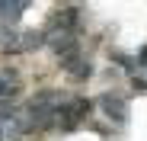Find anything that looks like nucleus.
<instances>
[{"label": "nucleus", "mask_w": 147, "mask_h": 141, "mask_svg": "<svg viewBox=\"0 0 147 141\" xmlns=\"http://www.w3.org/2000/svg\"><path fill=\"white\" fill-rule=\"evenodd\" d=\"M58 103L61 96L55 90H45L29 103V128H45V125H55V112H58Z\"/></svg>", "instance_id": "nucleus-2"}, {"label": "nucleus", "mask_w": 147, "mask_h": 141, "mask_svg": "<svg viewBox=\"0 0 147 141\" xmlns=\"http://www.w3.org/2000/svg\"><path fill=\"white\" fill-rule=\"evenodd\" d=\"M80 26V10L77 7H64V10H55L48 16V29L45 32H77Z\"/></svg>", "instance_id": "nucleus-4"}, {"label": "nucleus", "mask_w": 147, "mask_h": 141, "mask_svg": "<svg viewBox=\"0 0 147 141\" xmlns=\"http://www.w3.org/2000/svg\"><path fill=\"white\" fill-rule=\"evenodd\" d=\"M67 70H70V77H74V80H90V77H93V64H90L83 55H80V58H74V61L67 64Z\"/></svg>", "instance_id": "nucleus-7"}, {"label": "nucleus", "mask_w": 147, "mask_h": 141, "mask_svg": "<svg viewBox=\"0 0 147 141\" xmlns=\"http://www.w3.org/2000/svg\"><path fill=\"white\" fill-rule=\"evenodd\" d=\"M22 93V74L16 67H0V103H13Z\"/></svg>", "instance_id": "nucleus-5"}, {"label": "nucleus", "mask_w": 147, "mask_h": 141, "mask_svg": "<svg viewBox=\"0 0 147 141\" xmlns=\"http://www.w3.org/2000/svg\"><path fill=\"white\" fill-rule=\"evenodd\" d=\"M99 109H102L106 119L115 122V125H125L128 122V100L121 96V93H102V96H99Z\"/></svg>", "instance_id": "nucleus-3"}, {"label": "nucleus", "mask_w": 147, "mask_h": 141, "mask_svg": "<svg viewBox=\"0 0 147 141\" xmlns=\"http://www.w3.org/2000/svg\"><path fill=\"white\" fill-rule=\"evenodd\" d=\"M134 87H141V90H147V80H134Z\"/></svg>", "instance_id": "nucleus-8"}, {"label": "nucleus", "mask_w": 147, "mask_h": 141, "mask_svg": "<svg viewBox=\"0 0 147 141\" xmlns=\"http://www.w3.org/2000/svg\"><path fill=\"white\" fill-rule=\"evenodd\" d=\"M32 0H0V19L7 22V26H13V22H19V16L29 10Z\"/></svg>", "instance_id": "nucleus-6"}, {"label": "nucleus", "mask_w": 147, "mask_h": 141, "mask_svg": "<svg viewBox=\"0 0 147 141\" xmlns=\"http://www.w3.org/2000/svg\"><path fill=\"white\" fill-rule=\"evenodd\" d=\"M93 112V103L86 96H74V100H61L58 103V112H55V125L70 132V128H77L86 115Z\"/></svg>", "instance_id": "nucleus-1"}]
</instances>
